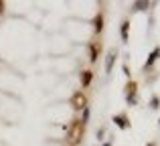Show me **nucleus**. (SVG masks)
<instances>
[{
  "label": "nucleus",
  "instance_id": "6ab92c4d",
  "mask_svg": "<svg viewBox=\"0 0 160 146\" xmlns=\"http://www.w3.org/2000/svg\"><path fill=\"white\" fill-rule=\"evenodd\" d=\"M158 128H160V120H158Z\"/></svg>",
  "mask_w": 160,
  "mask_h": 146
},
{
  "label": "nucleus",
  "instance_id": "423d86ee",
  "mask_svg": "<svg viewBox=\"0 0 160 146\" xmlns=\"http://www.w3.org/2000/svg\"><path fill=\"white\" fill-rule=\"evenodd\" d=\"M116 61H118V51H116V49H112V51L108 53V57H106V73H112Z\"/></svg>",
  "mask_w": 160,
  "mask_h": 146
},
{
  "label": "nucleus",
  "instance_id": "7ed1b4c3",
  "mask_svg": "<svg viewBox=\"0 0 160 146\" xmlns=\"http://www.w3.org/2000/svg\"><path fill=\"white\" fill-rule=\"evenodd\" d=\"M71 108H73L75 112H81L83 108H87V95L83 93V91H75L73 95H71Z\"/></svg>",
  "mask_w": 160,
  "mask_h": 146
},
{
  "label": "nucleus",
  "instance_id": "1a4fd4ad",
  "mask_svg": "<svg viewBox=\"0 0 160 146\" xmlns=\"http://www.w3.org/2000/svg\"><path fill=\"white\" fill-rule=\"evenodd\" d=\"M99 43H89V63L95 65L98 63V57H99Z\"/></svg>",
  "mask_w": 160,
  "mask_h": 146
},
{
  "label": "nucleus",
  "instance_id": "2eb2a0df",
  "mask_svg": "<svg viewBox=\"0 0 160 146\" xmlns=\"http://www.w3.org/2000/svg\"><path fill=\"white\" fill-rule=\"evenodd\" d=\"M95 136H98V140H103V136H106V128H98V132H95Z\"/></svg>",
  "mask_w": 160,
  "mask_h": 146
},
{
  "label": "nucleus",
  "instance_id": "6e6552de",
  "mask_svg": "<svg viewBox=\"0 0 160 146\" xmlns=\"http://www.w3.org/2000/svg\"><path fill=\"white\" fill-rule=\"evenodd\" d=\"M79 79H81V87H89L91 81H93V71H91V69H83L81 75H79Z\"/></svg>",
  "mask_w": 160,
  "mask_h": 146
},
{
  "label": "nucleus",
  "instance_id": "4468645a",
  "mask_svg": "<svg viewBox=\"0 0 160 146\" xmlns=\"http://www.w3.org/2000/svg\"><path fill=\"white\" fill-rule=\"evenodd\" d=\"M122 71H124V75H126V77H128V79H132V71H130L128 63H124V65H122Z\"/></svg>",
  "mask_w": 160,
  "mask_h": 146
},
{
  "label": "nucleus",
  "instance_id": "9d476101",
  "mask_svg": "<svg viewBox=\"0 0 160 146\" xmlns=\"http://www.w3.org/2000/svg\"><path fill=\"white\" fill-rule=\"evenodd\" d=\"M93 31L98 33V35L103 31V12H98V14H95V18H93Z\"/></svg>",
  "mask_w": 160,
  "mask_h": 146
},
{
  "label": "nucleus",
  "instance_id": "f3484780",
  "mask_svg": "<svg viewBox=\"0 0 160 146\" xmlns=\"http://www.w3.org/2000/svg\"><path fill=\"white\" fill-rule=\"evenodd\" d=\"M112 140H113V138H109V140H108V142H103L102 146H113V144H112Z\"/></svg>",
  "mask_w": 160,
  "mask_h": 146
},
{
  "label": "nucleus",
  "instance_id": "dca6fc26",
  "mask_svg": "<svg viewBox=\"0 0 160 146\" xmlns=\"http://www.w3.org/2000/svg\"><path fill=\"white\" fill-rule=\"evenodd\" d=\"M4 8H6V2H4V0H0V14H4Z\"/></svg>",
  "mask_w": 160,
  "mask_h": 146
},
{
  "label": "nucleus",
  "instance_id": "f03ea898",
  "mask_svg": "<svg viewBox=\"0 0 160 146\" xmlns=\"http://www.w3.org/2000/svg\"><path fill=\"white\" fill-rule=\"evenodd\" d=\"M124 95H126V103L130 108L138 106V83L134 79H128V83L124 85Z\"/></svg>",
  "mask_w": 160,
  "mask_h": 146
},
{
  "label": "nucleus",
  "instance_id": "f257e3e1",
  "mask_svg": "<svg viewBox=\"0 0 160 146\" xmlns=\"http://www.w3.org/2000/svg\"><path fill=\"white\" fill-rule=\"evenodd\" d=\"M83 134H85V126L81 124V120H73L69 126V132H67V142L71 146H77L83 140Z\"/></svg>",
  "mask_w": 160,
  "mask_h": 146
},
{
  "label": "nucleus",
  "instance_id": "9b49d317",
  "mask_svg": "<svg viewBox=\"0 0 160 146\" xmlns=\"http://www.w3.org/2000/svg\"><path fill=\"white\" fill-rule=\"evenodd\" d=\"M148 8H150V2H148V0H138V2L132 4V10L134 12H144V10H148Z\"/></svg>",
  "mask_w": 160,
  "mask_h": 146
},
{
  "label": "nucleus",
  "instance_id": "20e7f679",
  "mask_svg": "<svg viewBox=\"0 0 160 146\" xmlns=\"http://www.w3.org/2000/svg\"><path fill=\"white\" fill-rule=\"evenodd\" d=\"M160 59V47H154L152 49V53H150L148 55V59H146V63H144V71H148V69H152L154 67V63H156V61Z\"/></svg>",
  "mask_w": 160,
  "mask_h": 146
},
{
  "label": "nucleus",
  "instance_id": "f8f14e48",
  "mask_svg": "<svg viewBox=\"0 0 160 146\" xmlns=\"http://www.w3.org/2000/svg\"><path fill=\"white\" fill-rule=\"evenodd\" d=\"M89 116H91L89 106H87V108H83V110H81V124H83V126H87V124H89Z\"/></svg>",
  "mask_w": 160,
  "mask_h": 146
},
{
  "label": "nucleus",
  "instance_id": "39448f33",
  "mask_svg": "<svg viewBox=\"0 0 160 146\" xmlns=\"http://www.w3.org/2000/svg\"><path fill=\"white\" fill-rule=\"evenodd\" d=\"M113 124H116L118 128H120V130H128L130 126H132V124H130V120H128V116L126 114H116L113 116V120H112Z\"/></svg>",
  "mask_w": 160,
  "mask_h": 146
},
{
  "label": "nucleus",
  "instance_id": "0eeeda50",
  "mask_svg": "<svg viewBox=\"0 0 160 146\" xmlns=\"http://www.w3.org/2000/svg\"><path fill=\"white\" fill-rule=\"evenodd\" d=\"M120 37H122V43H128L130 41V20L124 18L120 24Z\"/></svg>",
  "mask_w": 160,
  "mask_h": 146
},
{
  "label": "nucleus",
  "instance_id": "ddd939ff",
  "mask_svg": "<svg viewBox=\"0 0 160 146\" xmlns=\"http://www.w3.org/2000/svg\"><path fill=\"white\" fill-rule=\"evenodd\" d=\"M148 106H150V110H158V108H160V98H158V95H152Z\"/></svg>",
  "mask_w": 160,
  "mask_h": 146
},
{
  "label": "nucleus",
  "instance_id": "a211bd4d",
  "mask_svg": "<svg viewBox=\"0 0 160 146\" xmlns=\"http://www.w3.org/2000/svg\"><path fill=\"white\" fill-rule=\"evenodd\" d=\"M146 146H156V144H154V142H148V144H146Z\"/></svg>",
  "mask_w": 160,
  "mask_h": 146
}]
</instances>
